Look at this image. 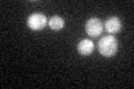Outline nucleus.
Here are the masks:
<instances>
[{"instance_id":"39448f33","label":"nucleus","mask_w":134,"mask_h":89,"mask_svg":"<svg viewBox=\"0 0 134 89\" xmlns=\"http://www.w3.org/2000/svg\"><path fill=\"white\" fill-rule=\"evenodd\" d=\"M77 50L82 56H90L94 50V42L91 39H83L78 42Z\"/></svg>"},{"instance_id":"423d86ee","label":"nucleus","mask_w":134,"mask_h":89,"mask_svg":"<svg viewBox=\"0 0 134 89\" xmlns=\"http://www.w3.org/2000/svg\"><path fill=\"white\" fill-rule=\"evenodd\" d=\"M48 26H49V28L52 29V30L59 31L65 26V20L63 19L60 16H53V17H50L49 18Z\"/></svg>"},{"instance_id":"f03ea898","label":"nucleus","mask_w":134,"mask_h":89,"mask_svg":"<svg viewBox=\"0 0 134 89\" xmlns=\"http://www.w3.org/2000/svg\"><path fill=\"white\" fill-rule=\"evenodd\" d=\"M47 23H48L47 17H46L44 14H40V12H35V14H31L30 16L28 17V19H27L28 27L30 28L31 30H35V31L43 30Z\"/></svg>"},{"instance_id":"f257e3e1","label":"nucleus","mask_w":134,"mask_h":89,"mask_svg":"<svg viewBox=\"0 0 134 89\" xmlns=\"http://www.w3.org/2000/svg\"><path fill=\"white\" fill-rule=\"evenodd\" d=\"M97 48L99 54L104 57H113L119 48V42H117L116 38L114 36H105L103 38H100Z\"/></svg>"},{"instance_id":"20e7f679","label":"nucleus","mask_w":134,"mask_h":89,"mask_svg":"<svg viewBox=\"0 0 134 89\" xmlns=\"http://www.w3.org/2000/svg\"><path fill=\"white\" fill-rule=\"evenodd\" d=\"M103 26L105 27V30L108 33L114 35V33H117L121 31V29H122V21H121L119 17L112 16V17H108L105 20Z\"/></svg>"},{"instance_id":"7ed1b4c3","label":"nucleus","mask_w":134,"mask_h":89,"mask_svg":"<svg viewBox=\"0 0 134 89\" xmlns=\"http://www.w3.org/2000/svg\"><path fill=\"white\" fill-rule=\"evenodd\" d=\"M103 22L98 18H90L85 23V31L91 37H98L103 32Z\"/></svg>"}]
</instances>
